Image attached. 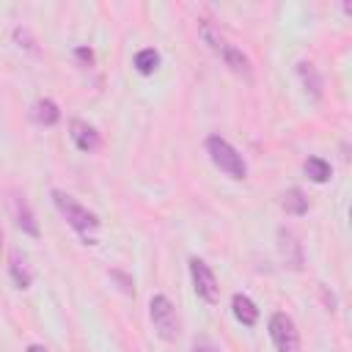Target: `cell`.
Here are the masks:
<instances>
[{
    "instance_id": "obj_14",
    "label": "cell",
    "mask_w": 352,
    "mask_h": 352,
    "mask_svg": "<svg viewBox=\"0 0 352 352\" xmlns=\"http://www.w3.org/2000/svg\"><path fill=\"white\" fill-rule=\"evenodd\" d=\"M220 58L226 60V66L231 69V72H236V74H250V60H248V55L239 50V47H234V44H226L223 47V52H220Z\"/></svg>"
},
{
    "instance_id": "obj_20",
    "label": "cell",
    "mask_w": 352,
    "mask_h": 352,
    "mask_svg": "<svg viewBox=\"0 0 352 352\" xmlns=\"http://www.w3.org/2000/svg\"><path fill=\"white\" fill-rule=\"evenodd\" d=\"M25 352H50V349H47V346H41V344H30Z\"/></svg>"
},
{
    "instance_id": "obj_3",
    "label": "cell",
    "mask_w": 352,
    "mask_h": 352,
    "mask_svg": "<svg viewBox=\"0 0 352 352\" xmlns=\"http://www.w3.org/2000/svg\"><path fill=\"white\" fill-rule=\"evenodd\" d=\"M148 319L154 324V333L162 338V341H176L179 333H182V322H179V314H176V305L165 297V294H154L151 302H148Z\"/></svg>"
},
{
    "instance_id": "obj_17",
    "label": "cell",
    "mask_w": 352,
    "mask_h": 352,
    "mask_svg": "<svg viewBox=\"0 0 352 352\" xmlns=\"http://www.w3.org/2000/svg\"><path fill=\"white\" fill-rule=\"evenodd\" d=\"M157 66H160V52L154 50V47H146V50H138V55H135V69L140 72V74H154L157 72Z\"/></svg>"
},
{
    "instance_id": "obj_10",
    "label": "cell",
    "mask_w": 352,
    "mask_h": 352,
    "mask_svg": "<svg viewBox=\"0 0 352 352\" xmlns=\"http://www.w3.org/2000/svg\"><path fill=\"white\" fill-rule=\"evenodd\" d=\"M297 77H300L305 94H311V99L319 102V99H322V74L316 72V66L308 63V60H300V63H297Z\"/></svg>"
},
{
    "instance_id": "obj_19",
    "label": "cell",
    "mask_w": 352,
    "mask_h": 352,
    "mask_svg": "<svg viewBox=\"0 0 352 352\" xmlns=\"http://www.w3.org/2000/svg\"><path fill=\"white\" fill-rule=\"evenodd\" d=\"M192 352H220L214 344H209V341H195L192 344Z\"/></svg>"
},
{
    "instance_id": "obj_18",
    "label": "cell",
    "mask_w": 352,
    "mask_h": 352,
    "mask_svg": "<svg viewBox=\"0 0 352 352\" xmlns=\"http://www.w3.org/2000/svg\"><path fill=\"white\" fill-rule=\"evenodd\" d=\"M74 58H77L82 66H91V63H94V50H88V47H77V50H74Z\"/></svg>"
},
{
    "instance_id": "obj_13",
    "label": "cell",
    "mask_w": 352,
    "mask_h": 352,
    "mask_svg": "<svg viewBox=\"0 0 352 352\" xmlns=\"http://www.w3.org/2000/svg\"><path fill=\"white\" fill-rule=\"evenodd\" d=\"M14 214H16V226L25 234L38 236V223H36V214L30 212V204L25 201V195H14Z\"/></svg>"
},
{
    "instance_id": "obj_12",
    "label": "cell",
    "mask_w": 352,
    "mask_h": 352,
    "mask_svg": "<svg viewBox=\"0 0 352 352\" xmlns=\"http://www.w3.org/2000/svg\"><path fill=\"white\" fill-rule=\"evenodd\" d=\"M30 118L38 124V126H55L60 121V110L52 99H38L33 107H30Z\"/></svg>"
},
{
    "instance_id": "obj_4",
    "label": "cell",
    "mask_w": 352,
    "mask_h": 352,
    "mask_svg": "<svg viewBox=\"0 0 352 352\" xmlns=\"http://www.w3.org/2000/svg\"><path fill=\"white\" fill-rule=\"evenodd\" d=\"M270 338L275 344V352H300V333L289 314L275 311L270 316Z\"/></svg>"
},
{
    "instance_id": "obj_9",
    "label": "cell",
    "mask_w": 352,
    "mask_h": 352,
    "mask_svg": "<svg viewBox=\"0 0 352 352\" xmlns=\"http://www.w3.org/2000/svg\"><path fill=\"white\" fill-rule=\"evenodd\" d=\"M231 311H234V319H236L239 324H245V327H253V324L258 322V308H256V302H253L248 294H242V292H236V294L231 297Z\"/></svg>"
},
{
    "instance_id": "obj_11",
    "label": "cell",
    "mask_w": 352,
    "mask_h": 352,
    "mask_svg": "<svg viewBox=\"0 0 352 352\" xmlns=\"http://www.w3.org/2000/svg\"><path fill=\"white\" fill-rule=\"evenodd\" d=\"M198 36H201V41L212 50V52H223V47L228 44L226 38H223V30H220V25H214L212 19H198Z\"/></svg>"
},
{
    "instance_id": "obj_15",
    "label": "cell",
    "mask_w": 352,
    "mask_h": 352,
    "mask_svg": "<svg viewBox=\"0 0 352 352\" xmlns=\"http://www.w3.org/2000/svg\"><path fill=\"white\" fill-rule=\"evenodd\" d=\"M302 170H305V176H308L311 182H316V184H324V182H330V176H333L330 162L322 160V157H308V160L302 162Z\"/></svg>"
},
{
    "instance_id": "obj_6",
    "label": "cell",
    "mask_w": 352,
    "mask_h": 352,
    "mask_svg": "<svg viewBox=\"0 0 352 352\" xmlns=\"http://www.w3.org/2000/svg\"><path fill=\"white\" fill-rule=\"evenodd\" d=\"M190 278H192V289H195V294H198L201 300H206V302H217V297H220V286H217V278H214V272L209 270L206 261H201V258H190Z\"/></svg>"
},
{
    "instance_id": "obj_16",
    "label": "cell",
    "mask_w": 352,
    "mask_h": 352,
    "mask_svg": "<svg viewBox=\"0 0 352 352\" xmlns=\"http://www.w3.org/2000/svg\"><path fill=\"white\" fill-rule=\"evenodd\" d=\"M280 206L289 212V214H305L308 212V195L300 190V187H289L286 192H283V201H280Z\"/></svg>"
},
{
    "instance_id": "obj_7",
    "label": "cell",
    "mask_w": 352,
    "mask_h": 352,
    "mask_svg": "<svg viewBox=\"0 0 352 352\" xmlns=\"http://www.w3.org/2000/svg\"><path fill=\"white\" fill-rule=\"evenodd\" d=\"M69 138H72V143H74L82 154L96 151V148H99V143H102L99 132H96L88 121H82V118H72V121H69Z\"/></svg>"
},
{
    "instance_id": "obj_5",
    "label": "cell",
    "mask_w": 352,
    "mask_h": 352,
    "mask_svg": "<svg viewBox=\"0 0 352 352\" xmlns=\"http://www.w3.org/2000/svg\"><path fill=\"white\" fill-rule=\"evenodd\" d=\"M278 256H280L283 267H286V270H294V272H300L302 264H305L302 242H300V236H297L292 228H286V226L278 228Z\"/></svg>"
},
{
    "instance_id": "obj_1",
    "label": "cell",
    "mask_w": 352,
    "mask_h": 352,
    "mask_svg": "<svg viewBox=\"0 0 352 352\" xmlns=\"http://www.w3.org/2000/svg\"><path fill=\"white\" fill-rule=\"evenodd\" d=\"M52 204H55V209L66 217V223L82 236L85 245H96L94 231L99 228V217H96L91 209H85L80 201H74V198H72L69 192H63V190H52Z\"/></svg>"
},
{
    "instance_id": "obj_2",
    "label": "cell",
    "mask_w": 352,
    "mask_h": 352,
    "mask_svg": "<svg viewBox=\"0 0 352 352\" xmlns=\"http://www.w3.org/2000/svg\"><path fill=\"white\" fill-rule=\"evenodd\" d=\"M206 154H209L212 165H214L217 170H223L226 176H231V179H236V182L248 179V165H245L242 154H239L226 138L209 135V138H206Z\"/></svg>"
},
{
    "instance_id": "obj_8",
    "label": "cell",
    "mask_w": 352,
    "mask_h": 352,
    "mask_svg": "<svg viewBox=\"0 0 352 352\" xmlns=\"http://www.w3.org/2000/svg\"><path fill=\"white\" fill-rule=\"evenodd\" d=\"M8 275H11V280H14L16 289H28V286L33 283V270H30L25 253L11 250V258H8Z\"/></svg>"
}]
</instances>
